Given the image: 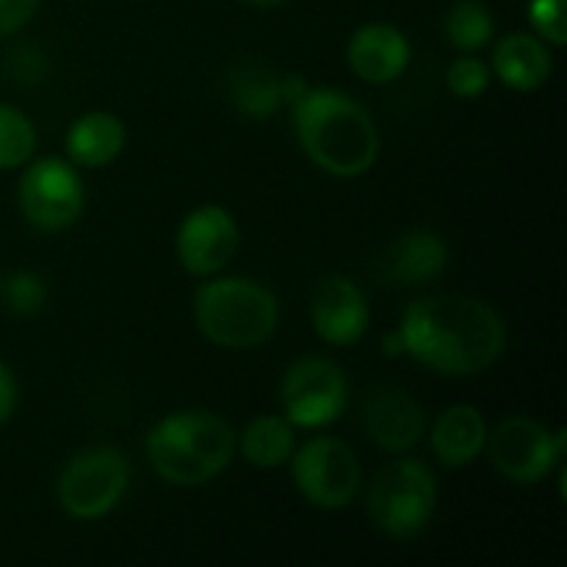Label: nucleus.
Segmentation results:
<instances>
[{
    "label": "nucleus",
    "mask_w": 567,
    "mask_h": 567,
    "mask_svg": "<svg viewBox=\"0 0 567 567\" xmlns=\"http://www.w3.org/2000/svg\"><path fill=\"white\" fill-rule=\"evenodd\" d=\"M241 227L225 205H197L183 216L175 233V255L183 271L192 277H214L236 258Z\"/></svg>",
    "instance_id": "obj_11"
},
{
    "label": "nucleus",
    "mask_w": 567,
    "mask_h": 567,
    "mask_svg": "<svg viewBox=\"0 0 567 567\" xmlns=\"http://www.w3.org/2000/svg\"><path fill=\"white\" fill-rule=\"evenodd\" d=\"M493 70L476 53H460L446 66V89L460 100H476L491 89Z\"/></svg>",
    "instance_id": "obj_23"
},
{
    "label": "nucleus",
    "mask_w": 567,
    "mask_h": 567,
    "mask_svg": "<svg viewBox=\"0 0 567 567\" xmlns=\"http://www.w3.org/2000/svg\"><path fill=\"white\" fill-rule=\"evenodd\" d=\"M567 0H529V25L535 37H540L548 48H565L567 44Z\"/></svg>",
    "instance_id": "obj_25"
},
{
    "label": "nucleus",
    "mask_w": 567,
    "mask_h": 567,
    "mask_svg": "<svg viewBox=\"0 0 567 567\" xmlns=\"http://www.w3.org/2000/svg\"><path fill=\"white\" fill-rule=\"evenodd\" d=\"M227 97L233 109L255 122H266L282 109L280 75L260 61H238L227 78Z\"/></svg>",
    "instance_id": "obj_20"
},
{
    "label": "nucleus",
    "mask_w": 567,
    "mask_h": 567,
    "mask_svg": "<svg viewBox=\"0 0 567 567\" xmlns=\"http://www.w3.org/2000/svg\"><path fill=\"white\" fill-rule=\"evenodd\" d=\"M280 410L297 430H324L336 424L349 402V380L341 365L321 354L288 363L280 377Z\"/></svg>",
    "instance_id": "obj_10"
},
{
    "label": "nucleus",
    "mask_w": 567,
    "mask_h": 567,
    "mask_svg": "<svg viewBox=\"0 0 567 567\" xmlns=\"http://www.w3.org/2000/svg\"><path fill=\"white\" fill-rule=\"evenodd\" d=\"M437 509V482L426 463L415 457H393L382 465L365 493V513L391 540H410L430 526Z\"/></svg>",
    "instance_id": "obj_5"
},
{
    "label": "nucleus",
    "mask_w": 567,
    "mask_h": 567,
    "mask_svg": "<svg viewBox=\"0 0 567 567\" xmlns=\"http://www.w3.org/2000/svg\"><path fill=\"white\" fill-rule=\"evenodd\" d=\"M385 354H404L441 377H476L507 349V324L493 305L463 293L421 297L385 338Z\"/></svg>",
    "instance_id": "obj_1"
},
{
    "label": "nucleus",
    "mask_w": 567,
    "mask_h": 567,
    "mask_svg": "<svg viewBox=\"0 0 567 567\" xmlns=\"http://www.w3.org/2000/svg\"><path fill=\"white\" fill-rule=\"evenodd\" d=\"M363 430L369 441L385 454H408L426 435V410L404 388L382 385L365 396Z\"/></svg>",
    "instance_id": "obj_13"
},
{
    "label": "nucleus",
    "mask_w": 567,
    "mask_h": 567,
    "mask_svg": "<svg viewBox=\"0 0 567 567\" xmlns=\"http://www.w3.org/2000/svg\"><path fill=\"white\" fill-rule=\"evenodd\" d=\"M192 313L199 336L227 352L264 347L280 324L275 291L238 275L205 277L194 291Z\"/></svg>",
    "instance_id": "obj_4"
},
{
    "label": "nucleus",
    "mask_w": 567,
    "mask_h": 567,
    "mask_svg": "<svg viewBox=\"0 0 567 567\" xmlns=\"http://www.w3.org/2000/svg\"><path fill=\"white\" fill-rule=\"evenodd\" d=\"M37 155V127L31 116L0 103V172L22 169Z\"/></svg>",
    "instance_id": "obj_22"
},
{
    "label": "nucleus",
    "mask_w": 567,
    "mask_h": 567,
    "mask_svg": "<svg viewBox=\"0 0 567 567\" xmlns=\"http://www.w3.org/2000/svg\"><path fill=\"white\" fill-rule=\"evenodd\" d=\"M144 452L166 485L203 487L236 457V430L210 410H177L150 426Z\"/></svg>",
    "instance_id": "obj_3"
},
{
    "label": "nucleus",
    "mask_w": 567,
    "mask_h": 567,
    "mask_svg": "<svg viewBox=\"0 0 567 567\" xmlns=\"http://www.w3.org/2000/svg\"><path fill=\"white\" fill-rule=\"evenodd\" d=\"M20 214L33 230H70L86 208V186L75 164L55 155L31 158L22 166L17 186Z\"/></svg>",
    "instance_id": "obj_9"
},
{
    "label": "nucleus",
    "mask_w": 567,
    "mask_h": 567,
    "mask_svg": "<svg viewBox=\"0 0 567 567\" xmlns=\"http://www.w3.org/2000/svg\"><path fill=\"white\" fill-rule=\"evenodd\" d=\"M491 70L493 78H498L509 92L529 94L551 81L554 53L532 31H513L493 48Z\"/></svg>",
    "instance_id": "obj_15"
},
{
    "label": "nucleus",
    "mask_w": 567,
    "mask_h": 567,
    "mask_svg": "<svg viewBox=\"0 0 567 567\" xmlns=\"http://www.w3.org/2000/svg\"><path fill=\"white\" fill-rule=\"evenodd\" d=\"M297 449V426L282 413L258 415L236 435V452L258 471H275L288 465Z\"/></svg>",
    "instance_id": "obj_19"
},
{
    "label": "nucleus",
    "mask_w": 567,
    "mask_h": 567,
    "mask_svg": "<svg viewBox=\"0 0 567 567\" xmlns=\"http://www.w3.org/2000/svg\"><path fill=\"white\" fill-rule=\"evenodd\" d=\"M288 109L299 147L324 175L354 181L374 169L380 158V131L369 109L352 94L310 86Z\"/></svg>",
    "instance_id": "obj_2"
},
{
    "label": "nucleus",
    "mask_w": 567,
    "mask_h": 567,
    "mask_svg": "<svg viewBox=\"0 0 567 567\" xmlns=\"http://www.w3.org/2000/svg\"><path fill=\"white\" fill-rule=\"evenodd\" d=\"M565 430H551L532 415H504L487 430L485 452L502 480L513 485H540L565 465Z\"/></svg>",
    "instance_id": "obj_7"
},
{
    "label": "nucleus",
    "mask_w": 567,
    "mask_h": 567,
    "mask_svg": "<svg viewBox=\"0 0 567 567\" xmlns=\"http://www.w3.org/2000/svg\"><path fill=\"white\" fill-rule=\"evenodd\" d=\"M17 402H20V388H17V380L14 374H11L9 365L0 360V426H3L6 421H11Z\"/></svg>",
    "instance_id": "obj_27"
},
{
    "label": "nucleus",
    "mask_w": 567,
    "mask_h": 567,
    "mask_svg": "<svg viewBox=\"0 0 567 567\" xmlns=\"http://www.w3.org/2000/svg\"><path fill=\"white\" fill-rule=\"evenodd\" d=\"M410 39L391 22H365L349 37L347 64L369 86L399 81L410 66Z\"/></svg>",
    "instance_id": "obj_14"
},
{
    "label": "nucleus",
    "mask_w": 567,
    "mask_h": 567,
    "mask_svg": "<svg viewBox=\"0 0 567 567\" xmlns=\"http://www.w3.org/2000/svg\"><path fill=\"white\" fill-rule=\"evenodd\" d=\"M3 297L9 308L20 316H37L48 305L50 288L42 275L31 269H20L6 280Z\"/></svg>",
    "instance_id": "obj_24"
},
{
    "label": "nucleus",
    "mask_w": 567,
    "mask_h": 567,
    "mask_svg": "<svg viewBox=\"0 0 567 567\" xmlns=\"http://www.w3.org/2000/svg\"><path fill=\"white\" fill-rule=\"evenodd\" d=\"M42 0H0V37L22 31L37 17Z\"/></svg>",
    "instance_id": "obj_26"
},
{
    "label": "nucleus",
    "mask_w": 567,
    "mask_h": 567,
    "mask_svg": "<svg viewBox=\"0 0 567 567\" xmlns=\"http://www.w3.org/2000/svg\"><path fill=\"white\" fill-rule=\"evenodd\" d=\"M288 465L299 496L324 513L349 507L363 487V465L358 452L341 437L316 435L302 446L297 443Z\"/></svg>",
    "instance_id": "obj_8"
},
{
    "label": "nucleus",
    "mask_w": 567,
    "mask_h": 567,
    "mask_svg": "<svg viewBox=\"0 0 567 567\" xmlns=\"http://www.w3.org/2000/svg\"><path fill=\"white\" fill-rule=\"evenodd\" d=\"M487 430L491 426H487L482 410L468 402L449 404L446 410L437 413L435 424L426 426L435 460L443 468L452 471L465 468L474 460H480V454L485 452Z\"/></svg>",
    "instance_id": "obj_16"
},
{
    "label": "nucleus",
    "mask_w": 567,
    "mask_h": 567,
    "mask_svg": "<svg viewBox=\"0 0 567 567\" xmlns=\"http://www.w3.org/2000/svg\"><path fill=\"white\" fill-rule=\"evenodd\" d=\"M369 299L352 277L324 275L310 291V324L319 341L354 347L369 332Z\"/></svg>",
    "instance_id": "obj_12"
},
{
    "label": "nucleus",
    "mask_w": 567,
    "mask_h": 567,
    "mask_svg": "<svg viewBox=\"0 0 567 567\" xmlns=\"http://www.w3.org/2000/svg\"><path fill=\"white\" fill-rule=\"evenodd\" d=\"M131 460L116 446H86L72 454L55 482V498L66 518L100 520L114 513L131 487Z\"/></svg>",
    "instance_id": "obj_6"
},
{
    "label": "nucleus",
    "mask_w": 567,
    "mask_h": 567,
    "mask_svg": "<svg viewBox=\"0 0 567 567\" xmlns=\"http://www.w3.org/2000/svg\"><path fill=\"white\" fill-rule=\"evenodd\" d=\"M449 266V244L435 230H410L391 244L385 258L388 280L396 286H426Z\"/></svg>",
    "instance_id": "obj_18"
},
{
    "label": "nucleus",
    "mask_w": 567,
    "mask_h": 567,
    "mask_svg": "<svg viewBox=\"0 0 567 567\" xmlns=\"http://www.w3.org/2000/svg\"><path fill=\"white\" fill-rule=\"evenodd\" d=\"M443 33L460 53H476L496 37V20L480 0H457L443 17Z\"/></svg>",
    "instance_id": "obj_21"
},
{
    "label": "nucleus",
    "mask_w": 567,
    "mask_h": 567,
    "mask_svg": "<svg viewBox=\"0 0 567 567\" xmlns=\"http://www.w3.org/2000/svg\"><path fill=\"white\" fill-rule=\"evenodd\" d=\"M241 3L252 6V9H277V6L288 3V0H241Z\"/></svg>",
    "instance_id": "obj_28"
},
{
    "label": "nucleus",
    "mask_w": 567,
    "mask_h": 567,
    "mask_svg": "<svg viewBox=\"0 0 567 567\" xmlns=\"http://www.w3.org/2000/svg\"><path fill=\"white\" fill-rule=\"evenodd\" d=\"M127 147V127L114 111H86L66 127V161L78 169H103L111 166Z\"/></svg>",
    "instance_id": "obj_17"
}]
</instances>
